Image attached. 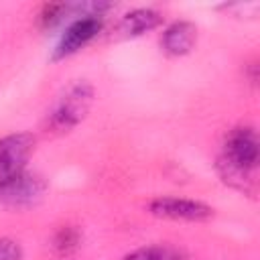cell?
<instances>
[{"label": "cell", "mask_w": 260, "mask_h": 260, "mask_svg": "<svg viewBox=\"0 0 260 260\" xmlns=\"http://www.w3.org/2000/svg\"><path fill=\"white\" fill-rule=\"evenodd\" d=\"M219 162L244 171L254 173L258 169V136L256 130L250 126H238L234 128L223 142V152L217 156Z\"/></svg>", "instance_id": "cell-1"}, {"label": "cell", "mask_w": 260, "mask_h": 260, "mask_svg": "<svg viewBox=\"0 0 260 260\" xmlns=\"http://www.w3.org/2000/svg\"><path fill=\"white\" fill-rule=\"evenodd\" d=\"M91 95H93V91L87 83L79 81V83L71 85L55 104V108L49 116V126L57 132H67L73 126H77L91 104Z\"/></svg>", "instance_id": "cell-2"}, {"label": "cell", "mask_w": 260, "mask_h": 260, "mask_svg": "<svg viewBox=\"0 0 260 260\" xmlns=\"http://www.w3.org/2000/svg\"><path fill=\"white\" fill-rule=\"evenodd\" d=\"M32 150L35 136L28 132H16L0 138V183H6L24 173Z\"/></svg>", "instance_id": "cell-3"}, {"label": "cell", "mask_w": 260, "mask_h": 260, "mask_svg": "<svg viewBox=\"0 0 260 260\" xmlns=\"http://www.w3.org/2000/svg\"><path fill=\"white\" fill-rule=\"evenodd\" d=\"M102 30V16L100 14H83L81 18L73 20L67 30L63 32L61 41L55 47L53 59H63L73 53H77L81 47H85L98 32Z\"/></svg>", "instance_id": "cell-4"}, {"label": "cell", "mask_w": 260, "mask_h": 260, "mask_svg": "<svg viewBox=\"0 0 260 260\" xmlns=\"http://www.w3.org/2000/svg\"><path fill=\"white\" fill-rule=\"evenodd\" d=\"M150 213L169 219H187V221H203L213 215V209L201 201L179 199V197H156L148 203Z\"/></svg>", "instance_id": "cell-5"}, {"label": "cell", "mask_w": 260, "mask_h": 260, "mask_svg": "<svg viewBox=\"0 0 260 260\" xmlns=\"http://www.w3.org/2000/svg\"><path fill=\"white\" fill-rule=\"evenodd\" d=\"M45 191V181L32 173H20L18 177L0 183V201L6 205H30L41 199Z\"/></svg>", "instance_id": "cell-6"}, {"label": "cell", "mask_w": 260, "mask_h": 260, "mask_svg": "<svg viewBox=\"0 0 260 260\" xmlns=\"http://www.w3.org/2000/svg\"><path fill=\"white\" fill-rule=\"evenodd\" d=\"M195 41H197V28H195V24L193 22H187V20H177L171 26L165 28L162 39H160V45H162V51L165 53L179 57V55H187L195 47Z\"/></svg>", "instance_id": "cell-7"}, {"label": "cell", "mask_w": 260, "mask_h": 260, "mask_svg": "<svg viewBox=\"0 0 260 260\" xmlns=\"http://www.w3.org/2000/svg\"><path fill=\"white\" fill-rule=\"evenodd\" d=\"M160 20H162V16L152 8H136L122 16L118 30L126 37H138V35H144V32L156 28L160 24Z\"/></svg>", "instance_id": "cell-8"}, {"label": "cell", "mask_w": 260, "mask_h": 260, "mask_svg": "<svg viewBox=\"0 0 260 260\" xmlns=\"http://www.w3.org/2000/svg\"><path fill=\"white\" fill-rule=\"evenodd\" d=\"M124 260H185V254L175 246L154 244V246H144L126 254Z\"/></svg>", "instance_id": "cell-9"}, {"label": "cell", "mask_w": 260, "mask_h": 260, "mask_svg": "<svg viewBox=\"0 0 260 260\" xmlns=\"http://www.w3.org/2000/svg\"><path fill=\"white\" fill-rule=\"evenodd\" d=\"M77 244H79V234H77L73 228H63V230L57 234V238H55V248H57L59 254H69V252H73V250L77 248Z\"/></svg>", "instance_id": "cell-10"}, {"label": "cell", "mask_w": 260, "mask_h": 260, "mask_svg": "<svg viewBox=\"0 0 260 260\" xmlns=\"http://www.w3.org/2000/svg\"><path fill=\"white\" fill-rule=\"evenodd\" d=\"M0 260H22V250L16 242L0 238Z\"/></svg>", "instance_id": "cell-11"}]
</instances>
